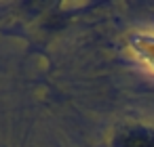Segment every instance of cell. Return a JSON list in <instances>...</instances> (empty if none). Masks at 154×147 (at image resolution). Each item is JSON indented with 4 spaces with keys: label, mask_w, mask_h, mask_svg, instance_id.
Returning a JSON list of instances; mask_svg holds the SVG:
<instances>
[{
    "label": "cell",
    "mask_w": 154,
    "mask_h": 147,
    "mask_svg": "<svg viewBox=\"0 0 154 147\" xmlns=\"http://www.w3.org/2000/svg\"><path fill=\"white\" fill-rule=\"evenodd\" d=\"M137 55H139V59L150 69H154V36H141L139 38V42H137Z\"/></svg>",
    "instance_id": "1"
}]
</instances>
